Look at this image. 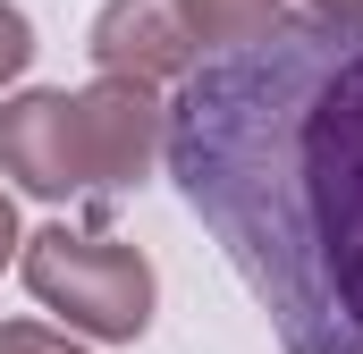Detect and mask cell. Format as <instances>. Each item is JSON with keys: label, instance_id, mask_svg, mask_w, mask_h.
<instances>
[{"label": "cell", "instance_id": "obj_7", "mask_svg": "<svg viewBox=\"0 0 363 354\" xmlns=\"http://www.w3.org/2000/svg\"><path fill=\"white\" fill-rule=\"evenodd\" d=\"M26 68H34V17L0 0V85H9V76H26Z\"/></svg>", "mask_w": 363, "mask_h": 354}, {"label": "cell", "instance_id": "obj_10", "mask_svg": "<svg viewBox=\"0 0 363 354\" xmlns=\"http://www.w3.org/2000/svg\"><path fill=\"white\" fill-rule=\"evenodd\" d=\"M304 8H321V17H355V25H363V0H304Z\"/></svg>", "mask_w": 363, "mask_h": 354}, {"label": "cell", "instance_id": "obj_5", "mask_svg": "<svg viewBox=\"0 0 363 354\" xmlns=\"http://www.w3.org/2000/svg\"><path fill=\"white\" fill-rule=\"evenodd\" d=\"M85 51H93L101 76H127V85H152V93L186 85V76L203 68V51H194V34H186L178 0H101Z\"/></svg>", "mask_w": 363, "mask_h": 354}, {"label": "cell", "instance_id": "obj_8", "mask_svg": "<svg viewBox=\"0 0 363 354\" xmlns=\"http://www.w3.org/2000/svg\"><path fill=\"white\" fill-rule=\"evenodd\" d=\"M0 354H85L68 329H43V321H0Z\"/></svg>", "mask_w": 363, "mask_h": 354}, {"label": "cell", "instance_id": "obj_1", "mask_svg": "<svg viewBox=\"0 0 363 354\" xmlns=\"http://www.w3.org/2000/svg\"><path fill=\"white\" fill-rule=\"evenodd\" d=\"M169 177L287 354H363V25L287 8L169 101Z\"/></svg>", "mask_w": 363, "mask_h": 354}, {"label": "cell", "instance_id": "obj_4", "mask_svg": "<svg viewBox=\"0 0 363 354\" xmlns=\"http://www.w3.org/2000/svg\"><path fill=\"white\" fill-rule=\"evenodd\" d=\"M0 177L43 202H85V161H77V93H9L0 101Z\"/></svg>", "mask_w": 363, "mask_h": 354}, {"label": "cell", "instance_id": "obj_9", "mask_svg": "<svg viewBox=\"0 0 363 354\" xmlns=\"http://www.w3.org/2000/svg\"><path fill=\"white\" fill-rule=\"evenodd\" d=\"M17 245H26V236H17V202L0 194V262H17Z\"/></svg>", "mask_w": 363, "mask_h": 354}, {"label": "cell", "instance_id": "obj_3", "mask_svg": "<svg viewBox=\"0 0 363 354\" xmlns=\"http://www.w3.org/2000/svg\"><path fill=\"white\" fill-rule=\"evenodd\" d=\"M77 161H85V202H118L169 161V101L127 76H93L77 93Z\"/></svg>", "mask_w": 363, "mask_h": 354}, {"label": "cell", "instance_id": "obj_2", "mask_svg": "<svg viewBox=\"0 0 363 354\" xmlns=\"http://www.w3.org/2000/svg\"><path fill=\"white\" fill-rule=\"evenodd\" d=\"M17 278L43 312H60L77 338H101V346H135L152 329V304H161V278L135 245L68 228V219L34 228L17 245Z\"/></svg>", "mask_w": 363, "mask_h": 354}, {"label": "cell", "instance_id": "obj_6", "mask_svg": "<svg viewBox=\"0 0 363 354\" xmlns=\"http://www.w3.org/2000/svg\"><path fill=\"white\" fill-rule=\"evenodd\" d=\"M186 34H194V51L211 59V51H237V42H262L279 17H287V0H178Z\"/></svg>", "mask_w": 363, "mask_h": 354}]
</instances>
